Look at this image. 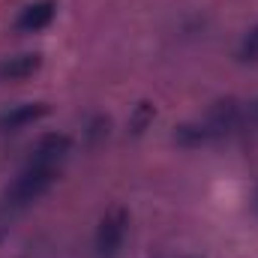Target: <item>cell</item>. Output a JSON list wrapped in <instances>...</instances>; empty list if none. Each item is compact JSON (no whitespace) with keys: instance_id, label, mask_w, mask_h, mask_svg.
<instances>
[{"instance_id":"obj_4","label":"cell","mask_w":258,"mask_h":258,"mask_svg":"<svg viewBox=\"0 0 258 258\" xmlns=\"http://www.w3.org/2000/svg\"><path fill=\"white\" fill-rule=\"evenodd\" d=\"M45 114H48L45 102H18V105H9V108L0 111V129L3 132H18V129L39 123Z\"/></svg>"},{"instance_id":"obj_1","label":"cell","mask_w":258,"mask_h":258,"mask_svg":"<svg viewBox=\"0 0 258 258\" xmlns=\"http://www.w3.org/2000/svg\"><path fill=\"white\" fill-rule=\"evenodd\" d=\"M69 150H72V141H69V135L63 132H48V135H42L39 141H36V147H33V156H30V162L15 174V180L6 186V192L0 198V213L6 216H12V213H21V210H27L33 201H39L42 195L51 189V183H54V174H57V168L63 165V159L69 156Z\"/></svg>"},{"instance_id":"obj_7","label":"cell","mask_w":258,"mask_h":258,"mask_svg":"<svg viewBox=\"0 0 258 258\" xmlns=\"http://www.w3.org/2000/svg\"><path fill=\"white\" fill-rule=\"evenodd\" d=\"M255 207H258V192H255Z\"/></svg>"},{"instance_id":"obj_6","label":"cell","mask_w":258,"mask_h":258,"mask_svg":"<svg viewBox=\"0 0 258 258\" xmlns=\"http://www.w3.org/2000/svg\"><path fill=\"white\" fill-rule=\"evenodd\" d=\"M237 57L243 63H258V24L240 39V48H237Z\"/></svg>"},{"instance_id":"obj_5","label":"cell","mask_w":258,"mask_h":258,"mask_svg":"<svg viewBox=\"0 0 258 258\" xmlns=\"http://www.w3.org/2000/svg\"><path fill=\"white\" fill-rule=\"evenodd\" d=\"M39 66H42V54H36V51L9 54L0 60V81H24V78L36 75Z\"/></svg>"},{"instance_id":"obj_2","label":"cell","mask_w":258,"mask_h":258,"mask_svg":"<svg viewBox=\"0 0 258 258\" xmlns=\"http://www.w3.org/2000/svg\"><path fill=\"white\" fill-rule=\"evenodd\" d=\"M129 231V210L111 207L93 231V258H117Z\"/></svg>"},{"instance_id":"obj_3","label":"cell","mask_w":258,"mask_h":258,"mask_svg":"<svg viewBox=\"0 0 258 258\" xmlns=\"http://www.w3.org/2000/svg\"><path fill=\"white\" fill-rule=\"evenodd\" d=\"M57 15V3L54 0H36L27 3L18 15H15V30L18 33H42Z\"/></svg>"}]
</instances>
